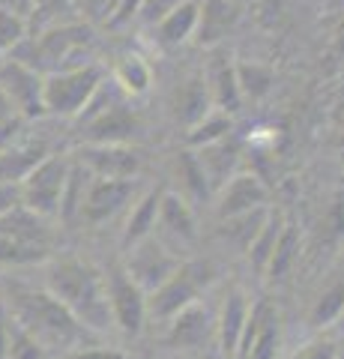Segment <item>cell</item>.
<instances>
[{
    "label": "cell",
    "mask_w": 344,
    "mask_h": 359,
    "mask_svg": "<svg viewBox=\"0 0 344 359\" xmlns=\"http://www.w3.org/2000/svg\"><path fill=\"white\" fill-rule=\"evenodd\" d=\"M284 216L282 212H266V219H263V224H261V231H258V237L252 240V245L246 249V255H249V264L258 269V273H263L266 269V264H270V257H273V249H275V243H279V237H282V231H284Z\"/></svg>",
    "instance_id": "83f0119b"
},
{
    "label": "cell",
    "mask_w": 344,
    "mask_h": 359,
    "mask_svg": "<svg viewBox=\"0 0 344 359\" xmlns=\"http://www.w3.org/2000/svg\"><path fill=\"white\" fill-rule=\"evenodd\" d=\"M266 212H270V207H258L252 212H242V216H234V219H225L221 222V237H225L228 243H234L240 252H246L252 240L258 237L261 224L266 219Z\"/></svg>",
    "instance_id": "f546056e"
},
{
    "label": "cell",
    "mask_w": 344,
    "mask_h": 359,
    "mask_svg": "<svg viewBox=\"0 0 344 359\" xmlns=\"http://www.w3.org/2000/svg\"><path fill=\"white\" fill-rule=\"evenodd\" d=\"M15 120H18V117L13 114V108H9V102L4 99V93H0V132H4V129H9V126H13Z\"/></svg>",
    "instance_id": "7dc6e473"
},
{
    "label": "cell",
    "mask_w": 344,
    "mask_h": 359,
    "mask_svg": "<svg viewBox=\"0 0 344 359\" xmlns=\"http://www.w3.org/2000/svg\"><path fill=\"white\" fill-rule=\"evenodd\" d=\"M6 359H54L39 341H33L27 332H21L13 323V335H9V347H6Z\"/></svg>",
    "instance_id": "f35d334b"
},
{
    "label": "cell",
    "mask_w": 344,
    "mask_h": 359,
    "mask_svg": "<svg viewBox=\"0 0 344 359\" xmlns=\"http://www.w3.org/2000/svg\"><path fill=\"white\" fill-rule=\"evenodd\" d=\"M4 302L15 327L27 332L33 341H39L48 353L69 356L72 351L93 341V332H87L46 287L13 285Z\"/></svg>",
    "instance_id": "6da1fadb"
},
{
    "label": "cell",
    "mask_w": 344,
    "mask_h": 359,
    "mask_svg": "<svg viewBox=\"0 0 344 359\" xmlns=\"http://www.w3.org/2000/svg\"><path fill=\"white\" fill-rule=\"evenodd\" d=\"M42 84L46 75L30 69L27 63L6 57L0 63V93L13 108L18 120H39L46 117V102H42Z\"/></svg>",
    "instance_id": "ba28073f"
},
{
    "label": "cell",
    "mask_w": 344,
    "mask_h": 359,
    "mask_svg": "<svg viewBox=\"0 0 344 359\" xmlns=\"http://www.w3.org/2000/svg\"><path fill=\"white\" fill-rule=\"evenodd\" d=\"M216 278H219V266L213 261H201V257L183 261L168 282L147 297V314L168 323L174 314L201 302V297L216 285Z\"/></svg>",
    "instance_id": "277c9868"
},
{
    "label": "cell",
    "mask_w": 344,
    "mask_h": 359,
    "mask_svg": "<svg viewBox=\"0 0 344 359\" xmlns=\"http://www.w3.org/2000/svg\"><path fill=\"white\" fill-rule=\"evenodd\" d=\"M102 81H105V72H102V66H99L96 60L46 75V84H42L46 114L75 120L81 114V108L90 102V96L96 93V87Z\"/></svg>",
    "instance_id": "5b68a950"
},
{
    "label": "cell",
    "mask_w": 344,
    "mask_h": 359,
    "mask_svg": "<svg viewBox=\"0 0 344 359\" xmlns=\"http://www.w3.org/2000/svg\"><path fill=\"white\" fill-rule=\"evenodd\" d=\"M338 359H344V356H338Z\"/></svg>",
    "instance_id": "f907efd6"
},
{
    "label": "cell",
    "mask_w": 344,
    "mask_h": 359,
    "mask_svg": "<svg viewBox=\"0 0 344 359\" xmlns=\"http://www.w3.org/2000/svg\"><path fill=\"white\" fill-rule=\"evenodd\" d=\"M69 159H72V156H69ZM87 183H90V174H87L84 168L72 159L69 162V177H66V186H63V198H60V212H57L60 222H75V219H78Z\"/></svg>",
    "instance_id": "1f68e13d"
},
{
    "label": "cell",
    "mask_w": 344,
    "mask_h": 359,
    "mask_svg": "<svg viewBox=\"0 0 344 359\" xmlns=\"http://www.w3.org/2000/svg\"><path fill=\"white\" fill-rule=\"evenodd\" d=\"M240 18V4L237 0H201L198 9V27H195V42L198 45H216L237 27Z\"/></svg>",
    "instance_id": "ffe728a7"
},
{
    "label": "cell",
    "mask_w": 344,
    "mask_h": 359,
    "mask_svg": "<svg viewBox=\"0 0 344 359\" xmlns=\"http://www.w3.org/2000/svg\"><path fill=\"white\" fill-rule=\"evenodd\" d=\"M21 204V189L18 186H9V183H0V216L9 212L13 207Z\"/></svg>",
    "instance_id": "f6af8a7d"
},
{
    "label": "cell",
    "mask_w": 344,
    "mask_h": 359,
    "mask_svg": "<svg viewBox=\"0 0 344 359\" xmlns=\"http://www.w3.org/2000/svg\"><path fill=\"white\" fill-rule=\"evenodd\" d=\"M237 4H240V6H242V4H252V0H237Z\"/></svg>",
    "instance_id": "681fc988"
},
{
    "label": "cell",
    "mask_w": 344,
    "mask_h": 359,
    "mask_svg": "<svg viewBox=\"0 0 344 359\" xmlns=\"http://www.w3.org/2000/svg\"><path fill=\"white\" fill-rule=\"evenodd\" d=\"M338 327H341V332H344V314H341V320H338Z\"/></svg>",
    "instance_id": "c3c4849f"
},
{
    "label": "cell",
    "mask_w": 344,
    "mask_h": 359,
    "mask_svg": "<svg viewBox=\"0 0 344 359\" xmlns=\"http://www.w3.org/2000/svg\"><path fill=\"white\" fill-rule=\"evenodd\" d=\"M63 359H129L120 347H108V344H84L78 351H72Z\"/></svg>",
    "instance_id": "b9f144b4"
},
{
    "label": "cell",
    "mask_w": 344,
    "mask_h": 359,
    "mask_svg": "<svg viewBox=\"0 0 344 359\" xmlns=\"http://www.w3.org/2000/svg\"><path fill=\"white\" fill-rule=\"evenodd\" d=\"M198 9H201V0H188V4L177 6L171 15H165L153 33H156V42L162 48H180L183 42H188L195 36L198 27Z\"/></svg>",
    "instance_id": "d4e9b609"
},
{
    "label": "cell",
    "mask_w": 344,
    "mask_h": 359,
    "mask_svg": "<svg viewBox=\"0 0 344 359\" xmlns=\"http://www.w3.org/2000/svg\"><path fill=\"white\" fill-rule=\"evenodd\" d=\"M341 314H344V282H336L326 290H320V297L315 299L312 311H308V320H312L315 330H326V327H338Z\"/></svg>",
    "instance_id": "4dcf8cb0"
},
{
    "label": "cell",
    "mask_w": 344,
    "mask_h": 359,
    "mask_svg": "<svg viewBox=\"0 0 344 359\" xmlns=\"http://www.w3.org/2000/svg\"><path fill=\"white\" fill-rule=\"evenodd\" d=\"M180 264H183V257L153 233V237L141 240V243L132 245V249H126L123 269H126V276L132 278V282L150 297L153 290H159L177 273Z\"/></svg>",
    "instance_id": "52a82bcc"
},
{
    "label": "cell",
    "mask_w": 344,
    "mask_h": 359,
    "mask_svg": "<svg viewBox=\"0 0 344 359\" xmlns=\"http://www.w3.org/2000/svg\"><path fill=\"white\" fill-rule=\"evenodd\" d=\"M198 156V162H201L204 168V174H207V183L209 189H221L228 183L231 177L237 174V165H240V147L234 144V138H221L216 144H209V147H201V150H195Z\"/></svg>",
    "instance_id": "7402d4cb"
},
{
    "label": "cell",
    "mask_w": 344,
    "mask_h": 359,
    "mask_svg": "<svg viewBox=\"0 0 344 359\" xmlns=\"http://www.w3.org/2000/svg\"><path fill=\"white\" fill-rule=\"evenodd\" d=\"M174 177H177V186H180V192L177 195H183L188 204H201V201H207L209 195H213V189H209V183H207V174H204L201 162H198L195 150L177 153Z\"/></svg>",
    "instance_id": "484cf974"
},
{
    "label": "cell",
    "mask_w": 344,
    "mask_h": 359,
    "mask_svg": "<svg viewBox=\"0 0 344 359\" xmlns=\"http://www.w3.org/2000/svg\"><path fill=\"white\" fill-rule=\"evenodd\" d=\"M338 347L336 341H329V339H315V341H308L303 344L299 351L291 356V359H338Z\"/></svg>",
    "instance_id": "60d3db41"
},
{
    "label": "cell",
    "mask_w": 344,
    "mask_h": 359,
    "mask_svg": "<svg viewBox=\"0 0 344 359\" xmlns=\"http://www.w3.org/2000/svg\"><path fill=\"white\" fill-rule=\"evenodd\" d=\"M279 344H282L279 311L266 299L252 302L234 359H275L279 356Z\"/></svg>",
    "instance_id": "7c38bea8"
},
{
    "label": "cell",
    "mask_w": 344,
    "mask_h": 359,
    "mask_svg": "<svg viewBox=\"0 0 344 359\" xmlns=\"http://www.w3.org/2000/svg\"><path fill=\"white\" fill-rule=\"evenodd\" d=\"M156 237L168 245H192L198 240V222H195V210L192 204L177 195V192H162L159 201V219H156Z\"/></svg>",
    "instance_id": "9a60e30c"
},
{
    "label": "cell",
    "mask_w": 344,
    "mask_h": 359,
    "mask_svg": "<svg viewBox=\"0 0 344 359\" xmlns=\"http://www.w3.org/2000/svg\"><path fill=\"white\" fill-rule=\"evenodd\" d=\"M69 21H78L72 0H33L30 15H27V36L48 30L54 25H69Z\"/></svg>",
    "instance_id": "f1b7e54d"
},
{
    "label": "cell",
    "mask_w": 344,
    "mask_h": 359,
    "mask_svg": "<svg viewBox=\"0 0 344 359\" xmlns=\"http://www.w3.org/2000/svg\"><path fill=\"white\" fill-rule=\"evenodd\" d=\"M249 309H252V299L242 294L240 287H231L225 302H221V311L216 318V341L221 347L225 356H237V347L242 339V327H246V318H249Z\"/></svg>",
    "instance_id": "ac0fdd59"
},
{
    "label": "cell",
    "mask_w": 344,
    "mask_h": 359,
    "mask_svg": "<svg viewBox=\"0 0 344 359\" xmlns=\"http://www.w3.org/2000/svg\"><path fill=\"white\" fill-rule=\"evenodd\" d=\"M90 42L93 27L84 21H69V25H54L48 30L30 33L9 57L27 63L39 75H51L60 69H72V66L93 63V57L87 54Z\"/></svg>",
    "instance_id": "3957f363"
},
{
    "label": "cell",
    "mask_w": 344,
    "mask_h": 359,
    "mask_svg": "<svg viewBox=\"0 0 344 359\" xmlns=\"http://www.w3.org/2000/svg\"><path fill=\"white\" fill-rule=\"evenodd\" d=\"M296 252H299V237H296V224L294 222H284V231H282V237L279 243H275V249H273V257H270V264H266L263 273L273 278H284L287 276V269L294 266L296 261Z\"/></svg>",
    "instance_id": "836d02e7"
},
{
    "label": "cell",
    "mask_w": 344,
    "mask_h": 359,
    "mask_svg": "<svg viewBox=\"0 0 344 359\" xmlns=\"http://www.w3.org/2000/svg\"><path fill=\"white\" fill-rule=\"evenodd\" d=\"M48 261V249H36V245H21L6 237H0V266H30Z\"/></svg>",
    "instance_id": "d590c367"
},
{
    "label": "cell",
    "mask_w": 344,
    "mask_h": 359,
    "mask_svg": "<svg viewBox=\"0 0 344 359\" xmlns=\"http://www.w3.org/2000/svg\"><path fill=\"white\" fill-rule=\"evenodd\" d=\"M48 156L46 141H6L0 147V183L21 186L25 177Z\"/></svg>",
    "instance_id": "d6986e66"
},
{
    "label": "cell",
    "mask_w": 344,
    "mask_h": 359,
    "mask_svg": "<svg viewBox=\"0 0 344 359\" xmlns=\"http://www.w3.org/2000/svg\"><path fill=\"white\" fill-rule=\"evenodd\" d=\"M209 339H216V318L209 314L207 306L183 309L168 320V344L171 347H204Z\"/></svg>",
    "instance_id": "e0dca14e"
},
{
    "label": "cell",
    "mask_w": 344,
    "mask_h": 359,
    "mask_svg": "<svg viewBox=\"0 0 344 359\" xmlns=\"http://www.w3.org/2000/svg\"><path fill=\"white\" fill-rule=\"evenodd\" d=\"M105 290H108L111 323L126 335H138L150 318L147 314V294L126 276L123 266H111L105 273Z\"/></svg>",
    "instance_id": "9c48e42d"
},
{
    "label": "cell",
    "mask_w": 344,
    "mask_h": 359,
    "mask_svg": "<svg viewBox=\"0 0 344 359\" xmlns=\"http://www.w3.org/2000/svg\"><path fill=\"white\" fill-rule=\"evenodd\" d=\"M111 81L117 84V90L123 93L126 99L132 96H144L153 84V72H150V63L138 57V54H126V57H120L117 66H114V75H111Z\"/></svg>",
    "instance_id": "4316f807"
},
{
    "label": "cell",
    "mask_w": 344,
    "mask_h": 359,
    "mask_svg": "<svg viewBox=\"0 0 344 359\" xmlns=\"http://www.w3.org/2000/svg\"><path fill=\"white\" fill-rule=\"evenodd\" d=\"M30 6H33V0H0V9H9V13H15L27 21L30 15Z\"/></svg>",
    "instance_id": "bcb514c9"
},
{
    "label": "cell",
    "mask_w": 344,
    "mask_h": 359,
    "mask_svg": "<svg viewBox=\"0 0 344 359\" xmlns=\"http://www.w3.org/2000/svg\"><path fill=\"white\" fill-rule=\"evenodd\" d=\"M75 6V15H78V21H84V25H108L111 15L117 13L120 0H72Z\"/></svg>",
    "instance_id": "74e56055"
},
{
    "label": "cell",
    "mask_w": 344,
    "mask_h": 359,
    "mask_svg": "<svg viewBox=\"0 0 344 359\" xmlns=\"http://www.w3.org/2000/svg\"><path fill=\"white\" fill-rule=\"evenodd\" d=\"M141 4L144 0H120L117 13L111 15V21L105 27H126V25H132V21L138 18V13H141Z\"/></svg>",
    "instance_id": "7bdbcfd3"
},
{
    "label": "cell",
    "mask_w": 344,
    "mask_h": 359,
    "mask_svg": "<svg viewBox=\"0 0 344 359\" xmlns=\"http://www.w3.org/2000/svg\"><path fill=\"white\" fill-rule=\"evenodd\" d=\"M207 81V90H209V99H213V108L216 111H237L240 102H242V93H240V81H237V63L231 54H219L209 66V78Z\"/></svg>",
    "instance_id": "44dd1931"
},
{
    "label": "cell",
    "mask_w": 344,
    "mask_h": 359,
    "mask_svg": "<svg viewBox=\"0 0 344 359\" xmlns=\"http://www.w3.org/2000/svg\"><path fill=\"white\" fill-rule=\"evenodd\" d=\"M9 335H13V318H9V309H6V302L0 299V359H6Z\"/></svg>",
    "instance_id": "ee69618b"
},
{
    "label": "cell",
    "mask_w": 344,
    "mask_h": 359,
    "mask_svg": "<svg viewBox=\"0 0 344 359\" xmlns=\"http://www.w3.org/2000/svg\"><path fill=\"white\" fill-rule=\"evenodd\" d=\"M78 132L84 144H129L141 135V117L129 108V99L123 96Z\"/></svg>",
    "instance_id": "4fadbf2b"
},
{
    "label": "cell",
    "mask_w": 344,
    "mask_h": 359,
    "mask_svg": "<svg viewBox=\"0 0 344 359\" xmlns=\"http://www.w3.org/2000/svg\"><path fill=\"white\" fill-rule=\"evenodd\" d=\"M69 156H57V153H48L33 171L25 177L21 183V204L30 207L33 212L46 219H57L60 212V198H63V186H66V177H69Z\"/></svg>",
    "instance_id": "8992f818"
},
{
    "label": "cell",
    "mask_w": 344,
    "mask_h": 359,
    "mask_svg": "<svg viewBox=\"0 0 344 359\" xmlns=\"http://www.w3.org/2000/svg\"><path fill=\"white\" fill-rule=\"evenodd\" d=\"M266 198H270V189L263 186V180L258 174L237 171L225 186L216 189V216L219 222L242 216V212L266 207Z\"/></svg>",
    "instance_id": "5bb4252c"
},
{
    "label": "cell",
    "mask_w": 344,
    "mask_h": 359,
    "mask_svg": "<svg viewBox=\"0 0 344 359\" xmlns=\"http://www.w3.org/2000/svg\"><path fill=\"white\" fill-rule=\"evenodd\" d=\"M231 132H234V123H231V117L225 114V111H209L198 126L188 129L186 141H188L192 150H201V147H209V144H216L221 138H228Z\"/></svg>",
    "instance_id": "d6a6232c"
},
{
    "label": "cell",
    "mask_w": 344,
    "mask_h": 359,
    "mask_svg": "<svg viewBox=\"0 0 344 359\" xmlns=\"http://www.w3.org/2000/svg\"><path fill=\"white\" fill-rule=\"evenodd\" d=\"M237 81H240V93L249 99H261L270 93V87L275 81V75L270 66L261 63H237Z\"/></svg>",
    "instance_id": "e575fe53"
},
{
    "label": "cell",
    "mask_w": 344,
    "mask_h": 359,
    "mask_svg": "<svg viewBox=\"0 0 344 359\" xmlns=\"http://www.w3.org/2000/svg\"><path fill=\"white\" fill-rule=\"evenodd\" d=\"M72 159L96 180H138L144 165L132 144H81Z\"/></svg>",
    "instance_id": "30bf717a"
},
{
    "label": "cell",
    "mask_w": 344,
    "mask_h": 359,
    "mask_svg": "<svg viewBox=\"0 0 344 359\" xmlns=\"http://www.w3.org/2000/svg\"><path fill=\"white\" fill-rule=\"evenodd\" d=\"M25 39H27V21L9 13V9H0V54L9 57Z\"/></svg>",
    "instance_id": "8d00e7d4"
},
{
    "label": "cell",
    "mask_w": 344,
    "mask_h": 359,
    "mask_svg": "<svg viewBox=\"0 0 344 359\" xmlns=\"http://www.w3.org/2000/svg\"><path fill=\"white\" fill-rule=\"evenodd\" d=\"M46 290L87 332L102 335L114 327L108 309L105 273L84 257H57L46 273Z\"/></svg>",
    "instance_id": "7a4b0ae2"
},
{
    "label": "cell",
    "mask_w": 344,
    "mask_h": 359,
    "mask_svg": "<svg viewBox=\"0 0 344 359\" xmlns=\"http://www.w3.org/2000/svg\"><path fill=\"white\" fill-rule=\"evenodd\" d=\"M135 198H138V180H96V177H90L78 219H84L87 224H105L111 219H117L126 207L135 204Z\"/></svg>",
    "instance_id": "8fae6325"
},
{
    "label": "cell",
    "mask_w": 344,
    "mask_h": 359,
    "mask_svg": "<svg viewBox=\"0 0 344 359\" xmlns=\"http://www.w3.org/2000/svg\"><path fill=\"white\" fill-rule=\"evenodd\" d=\"M51 219L33 212L30 207L18 204L9 212L0 216V237L21 243V245H36V249H48L51 252V243H54V228H51Z\"/></svg>",
    "instance_id": "2e32d148"
},
{
    "label": "cell",
    "mask_w": 344,
    "mask_h": 359,
    "mask_svg": "<svg viewBox=\"0 0 344 359\" xmlns=\"http://www.w3.org/2000/svg\"><path fill=\"white\" fill-rule=\"evenodd\" d=\"M159 201H162V189H147L144 195L135 198V204L129 210V219H126V228H123V249H132L135 243L156 233Z\"/></svg>",
    "instance_id": "603a6c76"
},
{
    "label": "cell",
    "mask_w": 344,
    "mask_h": 359,
    "mask_svg": "<svg viewBox=\"0 0 344 359\" xmlns=\"http://www.w3.org/2000/svg\"><path fill=\"white\" fill-rule=\"evenodd\" d=\"M213 108V99H209V90L204 78H188V81L177 90L174 96V117L183 123L186 129L198 126Z\"/></svg>",
    "instance_id": "cb8c5ba5"
},
{
    "label": "cell",
    "mask_w": 344,
    "mask_h": 359,
    "mask_svg": "<svg viewBox=\"0 0 344 359\" xmlns=\"http://www.w3.org/2000/svg\"><path fill=\"white\" fill-rule=\"evenodd\" d=\"M188 4V0H144L141 4V13H138V21L147 27H156L165 15H171L177 6Z\"/></svg>",
    "instance_id": "ab89813d"
}]
</instances>
